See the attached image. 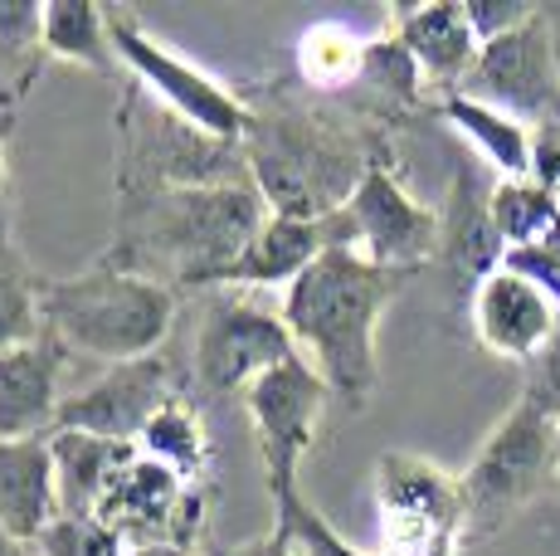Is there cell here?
Instances as JSON below:
<instances>
[{"label":"cell","instance_id":"cell-11","mask_svg":"<svg viewBox=\"0 0 560 556\" xmlns=\"http://www.w3.org/2000/svg\"><path fill=\"white\" fill-rule=\"evenodd\" d=\"M214 488H190L166 464L137 454L122 474L107 484L93 518L107 522L127 547H196L205 528V508H210Z\"/></svg>","mask_w":560,"mask_h":556},{"label":"cell","instance_id":"cell-2","mask_svg":"<svg viewBox=\"0 0 560 556\" xmlns=\"http://www.w3.org/2000/svg\"><path fill=\"white\" fill-rule=\"evenodd\" d=\"M264 220L268 206L249 181L196 190L117 186L113 244L103 254L176 293H200V288H224Z\"/></svg>","mask_w":560,"mask_h":556},{"label":"cell","instance_id":"cell-32","mask_svg":"<svg viewBox=\"0 0 560 556\" xmlns=\"http://www.w3.org/2000/svg\"><path fill=\"white\" fill-rule=\"evenodd\" d=\"M15 117L0 113V240H15V224H10V162H5V142Z\"/></svg>","mask_w":560,"mask_h":556},{"label":"cell","instance_id":"cell-8","mask_svg":"<svg viewBox=\"0 0 560 556\" xmlns=\"http://www.w3.org/2000/svg\"><path fill=\"white\" fill-rule=\"evenodd\" d=\"M288 357H298V341L283 313H268L244 288H214L200 303L196 337H190V395L196 401L244 395L264 371H273Z\"/></svg>","mask_w":560,"mask_h":556},{"label":"cell","instance_id":"cell-16","mask_svg":"<svg viewBox=\"0 0 560 556\" xmlns=\"http://www.w3.org/2000/svg\"><path fill=\"white\" fill-rule=\"evenodd\" d=\"M63 371L69 351L49 333L0 351V440H49L69 401Z\"/></svg>","mask_w":560,"mask_h":556},{"label":"cell","instance_id":"cell-30","mask_svg":"<svg viewBox=\"0 0 560 556\" xmlns=\"http://www.w3.org/2000/svg\"><path fill=\"white\" fill-rule=\"evenodd\" d=\"M498 269L508 274H522L526 283H536L541 293H551L560 303V230L546 234L536 244H516V250H502V264Z\"/></svg>","mask_w":560,"mask_h":556},{"label":"cell","instance_id":"cell-20","mask_svg":"<svg viewBox=\"0 0 560 556\" xmlns=\"http://www.w3.org/2000/svg\"><path fill=\"white\" fill-rule=\"evenodd\" d=\"M59 518L49 440H0V528L35 547Z\"/></svg>","mask_w":560,"mask_h":556},{"label":"cell","instance_id":"cell-12","mask_svg":"<svg viewBox=\"0 0 560 556\" xmlns=\"http://www.w3.org/2000/svg\"><path fill=\"white\" fill-rule=\"evenodd\" d=\"M341 210L351 220V240H357L361 259L381 264L390 274H409L419 264L439 259V240H444L439 210L409 196L395 162H375L365 171L357 196Z\"/></svg>","mask_w":560,"mask_h":556},{"label":"cell","instance_id":"cell-7","mask_svg":"<svg viewBox=\"0 0 560 556\" xmlns=\"http://www.w3.org/2000/svg\"><path fill=\"white\" fill-rule=\"evenodd\" d=\"M375 556H458L468 547L463 478L409 449L375 459Z\"/></svg>","mask_w":560,"mask_h":556},{"label":"cell","instance_id":"cell-31","mask_svg":"<svg viewBox=\"0 0 560 556\" xmlns=\"http://www.w3.org/2000/svg\"><path fill=\"white\" fill-rule=\"evenodd\" d=\"M522 395H532L536 405H546V410L560 420V333H556V341L541 351V361L532 367V386H526Z\"/></svg>","mask_w":560,"mask_h":556},{"label":"cell","instance_id":"cell-18","mask_svg":"<svg viewBox=\"0 0 560 556\" xmlns=\"http://www.w3.org/2000/svg\"><path fill=\"white\" fill-rule=\"evenodd\" d=\"M390 35L400 39V49L415 59L419 79L434 99L463 89V79L472 73V63L482 55V39L468 20V5H409L390 10Z\"/></svg>","mask_w":560,"mask_h":556},{"label":"cell","instance_id":"cell-4","mask_svg":"<svg viewBox=\"0 0 560 556\" xmlns=\"http://www.w3.org/2000/svg\"><path fill=\"white\" fill-rule=\"evenodd\" d=\"M176 288L122 269L107 254L69 278H45V293H39L45 333L59 337L63 351L107 361V367L156 357L176 333Z\"/></svg>","mask_w":560,"mask_h":556},{"label":"cell","instance_id":"cell-35","mask_svg":"<svg viewBox=\"0 0 560 556\" xmlns=\"http://www.w3.org/2000/svg\"><path fill=\"white\" fill-rule=\"evenodd\" d=\"M0 556H30V547H25V542H15L5 528H0Z\"/></svg>","mask_w":560,"mask_h":556},{"label":"cell","instance_id":"cell-27","mask_svg":"<svg viewBox=\"0 0 560 556\" xmlns=\"http://www.w3.org/2000/svg\"><path fill=\"white\" fill-rule=\"evenodd\" d=\"M39 293H45V278L25 264L15 240H0V351L45 333Z\"/></svg>","mask_w":560,"mask_h":556},{"label":"cell","instance_id":"cell-19","mask_svg":"<svg viewBox=\"0 0 560 556\" xmlns=\"http://www.w3.org/2000/svg\"><path fill=\"white\" fill-rule=\"evenodd\" d=\"M444 240H439V264L458 278V283L478 288L482 278L502 264V240L492 224V186H482L478 166L463 162L448 186V206L439 210Z\"/></svg>","mask_w":560,"mask_h":556},{"label":"cell","instance_id":"cell-9","mask_svg":"<svg viewBox=\"0 0 560 556\" xmlns=\"http://www.w3.org/2000/svg\"><path fill=\"white\" fill-rule=\"evenodd\" d=\"M107 30H113L117 63H122V73L137 83V89H147L161 108L186 117V123L200 127V132L224 137V142H240L244 127H249L244 89H230L224 79L205 73L200 63L171 55L152 30L137 20V10H127V5H107Z\"/></svg>","mask_w":560,"mask_h":556},{"label":"cell","instance_id":"cell-6","mask_svg":"<svg viewBox=\"0 0 560 556\" xmlns=\"http://www.w3.org/2000/svg\"><path fill=\"white\" fill-rule=\"evenodd\" d=\"M458 478L468 502V542L498 537L546 488H556V415L522 395L492 425V435Z\"/></svg>","mask_w":560,"mask_h":556},{"label":"cell","instance_id":"cell-25","mask_svg":"<svg viewBox=\"0 0 560 556\" xmlns=\"http://www.w3.org/2000/svg\"><path fill=\"white\" fill-rule=\"evenodd\" d=\"M39 45H45V59L73 63V69H89V73L122 69L103 5H63V0L45 5L39 10Z\"/></svg>","mask_w":560,"mask_h":556},{"label":"cell","instance_id":"cell-21","mask_svg":"<svg viewBox=\"0 0 560 556\" xmlns=\"http://www.w3.org/2000/svg\"><path fill=\"white\" fill-rule=\"evenodd\" d=\"M49 454H54L59 512L63 518H93L103 494H107V484H113L142 449L122 444V440H103V435H83V430H54Z\"/></svg>","mask_w":560,"mask_h":556},{"label":"cell","instance_id":"cell-15","mask_svg":"<svg viewBox=\"0 0 560 556\" xmlns=\"http://www.w3.org/2000/svg\"><path fill=\"white\" fill-rule=\"evenodd\" d=\"M472 337L502 361H522V367H536L541 351L556 341L560 333V303L551 293H541L536 283H526L522 274L492 269L472 288Z\"/></svg>","mask_w":560,"mask_h":556},{"label":"cell","instance_id":"cell-10","mask_svg":"<svg viewBox=\"0 0 560 556\" xmlns=\"http://www.w3.org/2000/svg\"><path fill=\"white\" fill-rule=\"evenodd\" d=\"M240 405L254 425L258 459H264V474H268V502L303 488L298 468L312 454V444H317V430L331 405V391L317 377V367L303 361V351H298V357L278 361L273 371H264L240 395Z\"/></svg>","mask_w":560,"mask_h":556},{"label":"cell","instance_id":"cell-5","mask_svg":"<svg viewBox=\"0 0 560 556\" xmlns=\"http://www.w3.org/2000/svg\"><path fill=\"white\" fill-rule=\"evenodd\" d=\"M249 162L244 142H224L186 117L161 108L147 89L127 79L117 99V176L113 186H156V190H196V186H244ZM254 186V181H249Z\"/></svg>","mask_w":560,"mask_h":556},{"label":"cell","instance_id":"cell-34","mask_svg":"<svg viewBox=\"0 0 560 556\" xmlns=\"http://www.w3.org/2000/svg\"><path fill=\"white\" fill-rule=\"evenodd\" d=\"M132 556H200V547H137Z\"/></svg>","mask_w":560,"mask_h":556},{"label":"cell","instance_id":"cell-29","mask_svg":"<svg viewBox=\"0 0 560 556\" xmlns=\"http://www.w3.org/2000/svg\"><path fill=\"white\" fill-rule=\"evenodd\" d=\"M39 556H132L122 537L98 518H54L45 528V537L35 542Z\"/></svg>","mask_w":560,"mask_h":556},{"label":"cell","instance_id":"cell-26","mask_svg":"<svg viewBox=\"0 0 560 556\" xmlns=\"http://www.w3.org/2000/svg\"><path fill=\"white\" fill-rule=\"evenodd\" d=\"M492 224H498L502 250L536 244L560 230V190L541 181H492Z\"/></svg>","mask_w":560,"mask_h":556},{"label":"cell","instance_id":"cell-23","mask_svg":"<svg viewBox=\"0 0 560 556\" xmlns=\"http://www.w3.org/2000/svg\"><path fill=\"white\" fill-rule=\"evenodd\" d=\"M365 59H371V39L341 20H317L298 35V83L312 99H351L361 89Z\"/></svg>","mask_w":560,"mask_h":556},{"label":"cell","instance_id":"cell-14","mask_svg":"<svg viewBox=\"0 0 560 556\" xmlns=\"http://www.w3.org/2000/svg\"><path fill=\"white\" fill-rule=\"evenodd\" d=\"M458 93H468V99L516 117V123L556 113V103H560V55H556L551 25H546L541 10H536L526 25L488 39Z\"/></svg>","mask_w":560,"mask_h":556},{"label":"cell","instance_id":"cell-36","mask_svg":"<svg viewBox=\"0 0 560 556\" xmlns=\"http://www.w3.org/2000/svg\"><path fill=\"white\" fill-rule=\"evenodd\" d=\"M556 488H560V420H556Z\"/></svg>","mask_w":560,"mask_h":556},{"label":"cell","instance_id":"cell-3","mask_svg":"<svg viewBox=\"0 0 560 556\" xmlns=\"http://www.w3.org/2000/svg\"><path fill=\"white\" fill-rule=\"evenodd\" d=\"M405 274L361 259L357 250H327L307 274L283 288V323L298 351L327 381L331 401L365 410L381 391V351L375 333Z\"/></svg>","mask_w":560,"mask_h":556},{"label":"cell","instance_id":"cell-33","mask_svg":"<svg viewBox=\"0 0 560 556\" xmlns=\"http://www.w3.org/2000/svg\"><path fill=\"white\" fill-rule=\"evenodd\" d=\"M224 556H293V542H288V532L278 528H268L264 537H249V542H240V547H230Z\"/></svg>","mask_w":560,"mask_h":556},{"label":"cell","instance_id":"cell-13","mask_svg":"<svg viewBox=\"0 0 560 556\" xmlns=\"http://www.w3.org/2000/svg\"><path fill=\"white\" fill-rule=\"evenodd\" d=\"M180 391H190L186 361H176L171 351L122 361V367H107L103 377H93L89 386L69 391L54 430H83V435H103V440L137 444L142 430L152 425V415Z\"/></svg>","mask_w":560,"mask_h":556},{"label":"cell","instance_id":"cell-28","mask_svg":"<svg viewBox=\"0 0 560 556\" xmlns=\"http://www.w3.org/2000/svg\"><path fill=\"white\" fill-rule=\"evenodd\" d=\"M273 522L288 532V542H293V556H375V552L351 547V542L341 537V532L331 528V522L322 518L317 508H312L303 488L273 498Z\"/></svg>","mask_w":560,"mask_h":556},{"label":"cell","instance_id":"cell-1","mask_svg":"<svg viewBox=\"0 0 560 556\" xmlns=\"http://www.w3.org/2000/svg\"><path fill=\"white\" fill-rule=\"evenodd\" d=\"M249 127L244 162L264 196L268 216L327 220L357 196L361 176L375 162H390L385 127L365 113H331L327 99H312L303 83H264L244 89Z\"/></svg>","mask_w":560,"mask_h":556},{"label":"cell","instance_id":"cell-22","mask_svg":"<svg viewBox=\"0 0 560 556\" xmlns=\"http://www.w3.org/2000/svg\"><path fill=\"white\" fill-rule=\"evenodd\" d=\"M434 108H439V117H444L448 127H458V132L468 137L472 152L498 171V181H526L532 176L536 132L526 123H516V117L488 108V103H478V99H468V93H448V99H439Z\"/></svg>","mask_w":560,"mask_h":556},{"label":"cell","instance_id":"cell-17","mask_svg":"<svg viewBox=\"0 0 560 556\" xmlns=\"http://www.w3.org/2000/svg\"><path fill=\"white\" fill-rule=\"evenodd\" d=\"M327 250H357L347 210H337V216H327V220L268 216L264 230L254 234V244L244 250V259L230 269V278H224V288H244V293H249V288H273V283L288 288Z\"/></svg>","mask_w":560,"mask_h":556},{"label":"cell","instance_id":"cell-24","mask_svg":"<svg viewBox=\"0 0 560 556\" xmlns=\"http://www.w3.org/2000/svg\"><path fill=\"white\" fill-rule=\"evenodd\" d=\"M147 459L166 464L171 474H180L190 488H214L210 468H214V454H210V430H205V415H200V401L190 391L171 395L166 405L152 415V425L142 430L137 440Z\"/></svg>","mask_w":560,"mask_h":556}]
</instances>
